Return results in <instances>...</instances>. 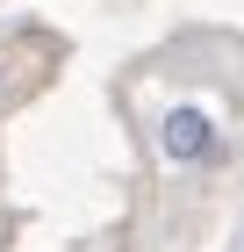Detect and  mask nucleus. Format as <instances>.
I'll return each instance as SVG.
<instances>
[{
  "instance_id": "nucleus-1",
  "label": "nucleus",
  "mask_w": 244,
  "mask_h": 252,
  "mask_svg": "<svg viewBox=\"0 0 244 252\" xmlns=\"http://www.w3.org/2000/svg\"><path fill=\"white\" fill-rule=\"evenodd\" d=\"M158 144H165V158L172 166H194V158H208L216 152V123L201 116V108H165V130H158Z\"/></svg>"
}]
</instances>
